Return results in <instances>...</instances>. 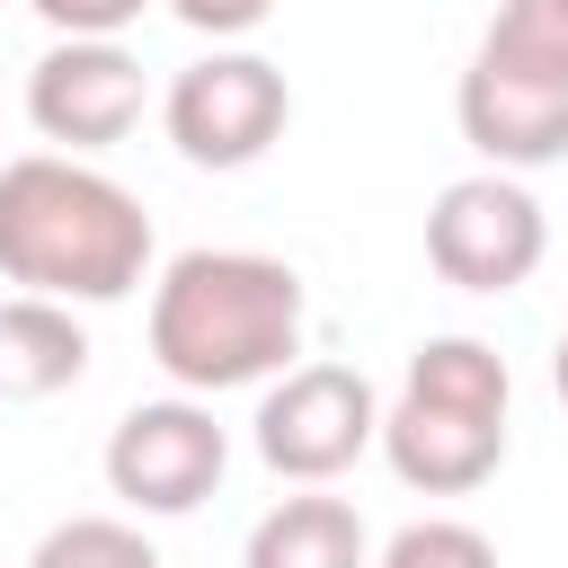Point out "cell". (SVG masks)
<instances>
[{"instance_id":"2","label":"cell","mask_w":568,"mask_h":568,"mask_svg":"<svg viewBox=\"0 0 568 568\" xmlns=\"http://www.w3.org/2000/svg\"><path fill=\"white\" fill-rule=\"evenodd\" d=\"M0 275L36 302H124L151 275V213L89 160L27 151L0 169Z\"/></svg>"},{"instance_id":"4","label":"cell","mask_w":568,"mask_h":568,"mask_svg":"<svg viewBox=\"0 0 568 568\" xmlns=\"http://www.w3.org/2000/svg\"><path fill=\"white\" fill-rule=\"evenodd\" d=\"M453 115L497 178L568 160V0H506L462 62Z\"/></svg>"},{"instance_id":"15","label":"cell","mask_w":568,"mask_h":568,"mask_svg":"<svg viewBox=\"0 0 568 568\" xmlns=\"http://www.w3.org/2000/svg\"><path fill=\"white\" fill-rule=\"evenodd\" d=\"M550 390L568 399V328H559V346H550Z\"/></svg>"},{"instance_id":"14","label":"cell","mask_w":568,"mask_h":568,"mask_svg":"<svg viewBox=\"0 0 568 568\" xmlns=\"http://www.w3.org/2000/svg\"><path fill=\"white\" fill-rule=\"evenodd\" d=\"M178 27H195V36H248V27H266V0H178Z\"/></svg>"},{"instance_id":"1","label":"cell","mask_w":568,"mask_h":568,"mask_svg":"<svg viewBox=\"0 0 568 568\" xmlns=\"http://www.w3.org/2000/svg\"><path fill=\"white\" fill-rule=\"evenodd\" d=\"M302 355V275L266 248H186L151 284V364L178 399L248 390Z\"/></svg>"},{"instance_id":"3","label":"cell","mask_w":568,"mask_h":568,"mask_svg":"<svg viewBox=\"0 0 568 568\" xmlns=\"http://www.w3.org/2000/svg\"><path fill=\"white\" fill-rule=\"evenodd\" d=\"M506 355L488 337H426L382 408V462L417 497H470L506 462Z\"/></svg>"},{"instance_id":"8","label":"cell","mask_w":568,"mask_h":568,"mask_svg":"<svg viewBox=\"0 0 568 568\" xmlns=\"http://www.w3.org/2000/svg\"><path fill=\"white\" fill-rule=\"evenodd\" d=\"M231 470V435L204 399H142L106 435V488L133 515H195Z\"/></svg>"},{"instance_id":"11","label":"cell","mask_w":568,"mask_h":568,"mask_svg":"<svg viewBox=\"0 0 568 568\" xmlns=\"http://www.w3.org/2000/svg\"><path fill=\"white\" fill-rule=\"evenodd\" d=\"M364 559H373L364 550V515L346 497H320V488L266 506L248 524V550H240V568H364Z\"/></svg>"},{"instance_id":"9","label":"cell","mask_w":568,"mask_h":568,"mask_svg":"<svg viewBox=\"0 0 568 568\" xmlns=\"http://www.w3.org/2000/svg\"><path fill=\"white\" fill-rule=\"evenodd\" d=\"M142 106H151V80H142L133 44H44L27 71V124L44 142H62V160L124 142L142 124Z\"/></svg>"},{"instance_id":"12","label":"cell","mask_w":568,"mask_h":568,"mask_svg":"<svg viewBox=\"0 0 568 568\" xmlns=\"http://www.w3.org/2000/svg\"><path fill=\"white\" fill-rule=\"evenodd\" d=\"M27 568H160V550H151L124 515H62V524L27 550Z\"/></svg>"},{"instance_id":"7","label":"cell","mask_w":568,"mask_h":568,"mask_svg":"<svg viewBox=\"0 0 568 568\" xmlns=\"http://www.w3.org/2000/svg\"><path fill=\"white\" fill-rule=\"evenodd\" d=\"M541 257H550V213L532 204L524 178L470 169L426 213V266L453 293H515V284H532Z\"/></svg>"},{"instance_id":"10","label":"cell","mask_w":568,"mask_h":568,"mask_svg":"<svg viewBox=\"0 0 568 568\" xmlns=\"http://www.w3.org/2000/svg\"><path fill=\"white\" fill-rule=\"evenodd\" d=\"M89 373V328L62 302L9 293L0 302V399H53Z\"/></svg>"},{"instance_id":"13","label":"cell","mask_w":568,"mask_h":568,"mask_svg":"<svg viewBox=\"0 0 568 568\" xmlns=\"http://www.w3.org/2000/svg\"><path fill=\"white\" fill-rule=\"evenodd\" d=\"M373 568H497V541L479 524H453V515H417L382 541Z\"/></svg>"},{"instance_id":"6","label":"cell","mask_w":568,"mask_h":568,"mask_svg":"<svg viewBox=\"0 0 568 568\" xmlns=\"http://www.w3.org/2000/svg\"><path fill=\"white\" fill-rule=\"evenodd\" d=\"M382 444V390L355 364H293L257 399V462L293 488H328Z\"/></svg>"},{"instance_id":"5","label":"cell","mask_w":568,"mask_h":568,"mask_svg":"<svg viewBox=\"0 0 568 568\" xmlns=\"http://www.w3.org/2000/svg\"><path fill=\"white\" fill-rule=\"evenodd\" d=\"M160 124H169V142H178L186 169H248V160H266L284 142L293 89H284V71L266 53H222L213 44V53H195L169 80Z\"/></svg>"}]
</instances>
